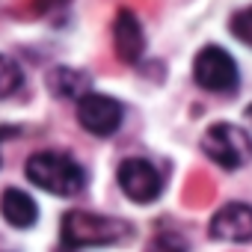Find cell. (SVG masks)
<instances>
[{"label":"cell","mask_w":252,"mask_h":252,"mask_svg":"<svg viewBox=\"0 0 252 252\" xmlns=\"http://www.w3.org/2000/svg\"><path fill=\"white\" fill-rule=\"evenodd\" d=\"M27 181L36 184L39 190H48L54 196H77L86 187V172L83 166L63 155V152H39L27 160L24 166Z\"/></svg>","instance_id":"6da1fadb"},{"label":"cell","mask_w":252,"mask_h":252,"mask_svg":"<svg viewBox=\"0 0 252 252\" xmlns=\"http://www.w3.org/2000/svg\"><path fill=\"white\" fill-rule=\"evenodd\" d=\"M131 234V225L116 217L92 214V211H68L63 217V240L65 246H110Z\"/></svg>","instance_id":"7a4b0ae2"},{"label":"cell","mask_w":252,"mask_h":252,"mask_svg":"<svg viewBox=\"0 0 252 252\" xmlns=\"http://www.w3.org/2000/svg\"><path fill=\"white\" fill-rule=\"evenodd\" d=\"M202 152L222 169H240L252 160V137L228 122H217L202 137Z\"/></svg>","instance_id":"3957f363"},{"label":"cell","mask_w":252,"mask_h":252,"mask_svg":"<svg viewBox=\"0 0 252 252\" xmlns=\"http://www.w3.org/2000/svg\"><path fill=\"white\" fill-rule=\"evenodd\" d=\"M193 77L208 92H234L237 83H240L234 57L228 51L217 48V45H205L196 54V60H193Z\"/></svg>","instance_id":"277c9868"},{"label":"cell","mask_w":252,"mask_h":252,"mask_svg":"<svg viewBox=\"0 0 252 252\" xmlns=\"http://www.w3.org/2000/svg\"><path fill=\"white\" fill-rule=\"evenodd\" d=\"M116 181L125 190V196L131 202H137V205H149L163 193V178H160L158 166L152 160H146V158L122 160L119 169H116Z\"/></svg>","instance_id":"5b68a950"},{"label":"cell","mask_w":252,"mask_h":252,"mask_svg":"<svg viewBox=\"0 0 252 252\" xmlns=\"http://www.w3.org/2000/svg\"><path fill=\"white\" fill-rule=\"evenodd\" d=\"M122 104L110 95H101V92H89L86 98L77 101V122L80 128L89 131L92 137H110L119 131L122 125Z\"/></svg>","instance_id":"8992f818"},{"label":"cell","mask_w":252,"mask_h":252,"mask_svg":"<svg viewBox=\"0 0 252 252\" xmlns=\"http://www.w3.org/2000/svg\"><path fill=\"white\" fill-rule=\"evenodd\" d=\"M211 237L228 243H249L252 240V205L228 202L211 220Z\"/></svg>","instance_id":"52a82bcc"},{"label":"cell","mask_w":252,"mask_h":252,"mask_svg":"<svg viewBox=\"0 0 252 252\" xmlns=\"http://www.w3.org/2000/svg\"><path fill=\"white\" fill-rule=\"evenodd\" d=\"M113 45H116V57L122 63H140L143 51H146V33L140 27V18L131 9H119L116 21H113Z\"/></svg>","instance_id":"ba28073f"},{"label":"cell","mask_w":252,"mask_h":252,"mask_svg":"<svg viewBox=\"0 0 252 252\" xmlns=\"http://www.w3.org/2000/svg\"><path fill=\"white\" fill-rule=\"evenodd\" d=\"M0 214H3V220L9 225H15V228H30L39 220V208H36L33 196L18 190V187L3 190V196H0Z\"/></svg>","instance_id":"9c48e42d"},{"label":"cell","mask_w":252,"mask_h":252,"mask_svg":"<svg viewBox=\"0 0 252 252\" xmlns=\"http://www.w3.org/2000/svg\"><path fill=\"white\" fill-rule=\"evenodd\" d=\"M48 86L57 98H86L89 95V74L77 71V68H65V65H57L51 74H48Z\"/></svg>","instance_id":"30bf717a"},{"label":"cell","mask_w":252,"mask_h":252,"mask_svg":"<svg viewBox=\"0 0 252 252\" xmlns=\"http://www.w3.org/2000/svg\"><path fill=\"white\" fill-rule=\"evenodd\" d=\"M146 252H187V240L178 231H160L152 237Z\"/></svg>","instance_id":"8fae6325"},{"label":"cell","mask_w":252,"mask_h":252,"mask_svg":"<svg viewBox=\"0 0 252 252\" xmlns=\"http://www.w3.org/2000/svg\"><path fill=\"white\" fill-rule=\"evenodd\" d=\"M18 86H21V68L9 57H0V98L12 95Z\"/></svg>","instance_id":"7c38bea8"},{"label":"cell","mask_w":252,"mask_h":252,"mask_svg":"<svg viewBox=\"0 0 252 252\" xmlns=\"http://www.w3.org/2000/svg\"><path fill=\"white\" fill-rule=\"evenodd\" d=\"M228 30H231V36L237 42L252 45V6L249 9H237L231 15V21H228Z\"/></svg>","instance_id":"4fadbf2b"},{"label":"cell","mask_w":252,"mask_h":252,"mask_svg":"<svg viewBox=\"0 0 252 252\" xmlns=\"http://www.w3.org/2000/svg\"><path fill=\"white\" fill-rule=\"evenodd\" d=\"M15 134V128H0V140H3V137H12Z\"/></svg>","instance_id":"5bb4252c"},{"label":"cell","mask_w":252,"mask_h":252,"mask_svg":"<svg viewBox=\"0 0 252 252\" xmlns=\"http://www.w3.org/2000/svg\"><path fill=\"white\" fill-rule=\"evenodd\" d=\"M246 116H249V119H252V104H249V107H246Z\"/></svg>","instance_id":"9a60e30c"}]
</instances>
